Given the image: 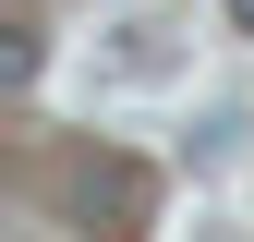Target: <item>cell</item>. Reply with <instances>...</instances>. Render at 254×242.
Wrapping results in <instances>:
<instances>
[{
    "label": "cell",
    "mask_w": 254,
    "mask_h": 242,
    "mask_svg": "<svg viewBox=\"0 0 254 242\" xmlns=\"http://www.w3.org/2000/svg\"><path fill=\"white\" fill-rule=\"evenodd\" d=\"M230 24H242V37H254V0H230Z\"/></svg>",
    "instance_id": "1"
}]
</instances>
